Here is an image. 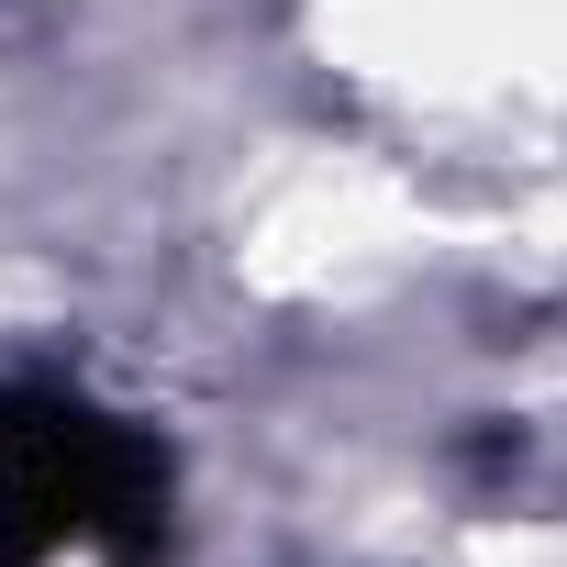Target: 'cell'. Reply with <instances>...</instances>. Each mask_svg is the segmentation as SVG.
Returning <instances> with one entry per match:
<instances>
[{
    "instance_id": "6da1fadb",
    "label": "cell",
    "mask_w": 567,
    "mask_h": 567,
    "mask_svg": "<svg viewBox=\"0 0 567 567\" xmlns=\"http://www.w3.org/2000/svg\"><path fill=\"white\" fill-rule=\"evenodd\" d=\"M68 545L167 567V445L79 390L0 379V567H45Z\"/></svg>"
}]
</instances>
